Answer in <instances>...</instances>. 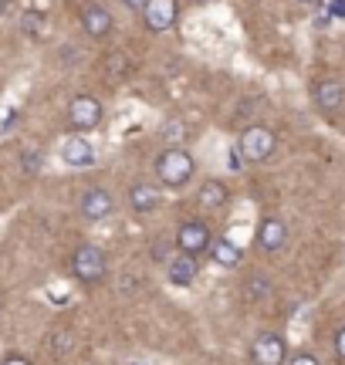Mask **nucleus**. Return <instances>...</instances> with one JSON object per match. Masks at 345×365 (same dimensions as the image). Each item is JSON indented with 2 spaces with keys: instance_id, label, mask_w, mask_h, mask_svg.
I'll return each instance as SVG.
<instances>
[{
  "instance_id": "nucleus-6",
  "label": "nucleus",
  "mask_w": 345,
  "mask_h": 365,
  "mask_svg": "<svg viewBox=\"0 0 345 365\" xmlns=\"http://www.w3.org/2000/svg\"><path fill=\"white\" fill-rule=\"evenodd\" d=\"M213 234L207 230V223L203 220H183L180 223V230H176V250H183V254H193V257H200L203 250L210 247Z\"/></svg>"
},
{
  "instance_id": "nucleus-15",
  "label": "nucleus",
  "mask_w": 345,
  "mask_h": 365,
  "mask_svg": "<svg viewBox=\"0 0 345 365\" xmlns=\"http://www.w3.org/2000/svg\"><path fill=\"white\" fill-rule=\"evenodd\" d=\"M207 254L213 257L217 267H227V271H230V267H237V264L244 261V250H240L230 237H213L210 247H207Z\"/></svg>"
},
{
  "instance_id": "nucleus-3",
  "label": "nucleus",
  "mask_w": 345,
  "mask_h": 365,
  "mask_svg": "<svg viewBox=\"0 0 345 365\" xmlns=\"http://www.w3.org/2000/svg\"><path fill=\"white\" fill-rule=\"evenodd\" d=\"M71 271H75V277L85 281V284H98V281L108 274L105 250L95 247V244H81V247L71 254Z\"/></svg>"
},
{
  "instance_id": "nucleus-1",
  "label": "nucleus",
  "mask_w": 345,
  "mask_h": 365,
  "mask_svg": "<svg viewBox=\"0 0 345 365\" xmlns=\"http://www.w3.org/2000/svg\"><path fill=\"white\" fill-rule=\"evenodd\" d=\"M193 173H197V159L190 156L186 149H180V145H170V149H163L156 156V180L163 186H170V190L186 186L193 180Z\"/></svg>"
},
{
  "instance_id": "nucleus-19",
  "label": "nucleus",
  "mask_w": 345,
  "mask_h": 365,
  "mask_svg": "<svg viewBox=\"0 0 345 365\" xmlns=\"http://www.w3.org/2000/svg\"><path fill=\"white\" fill-rule=\"evenodd\" d=\"M48 349H51L54 359H65V355L75 349V335H71L68 328H58V331H51V339H48Z\"/></svg>"
},
{
  "instance_id": "nucleus-7",
  "label": "nucleus",
  "mask_w": 345,
  "mask_h": 365,
  "mask_svg": "<svg viewBox=\"0 0 345 365\" xmlns=\"http://www.w3.org/2000/svg\"><path fill=\"white\" fill-rule=\"evenodd\" d=\"M143 17H146V27L153 34H166L176 24L180 7H176V0H149L146 7H143Z\"/></svg>"
},
{
  "instance_id": "nucleus-8",
  "label": "nucleus",
  "mask_w": 345,
  "mask_h": 365,
  "mask_svg": "<svg viewBox=\"0 0 345 365\" xmlns=\"http://www.w3.org/2000/svg\"><path fill=\"white\" fill-rule=\"evenodd\" d=\"M78 210L85 220H105V217H112V210H115V196L108 193V190H102V186H92V190L81 193Z\"/></svg>"
},
{
  "instance_id": "nucleus-2",
  "label": "nucleus",
  "mask_w": 345,
  "mask_h": 365,
  "mask_svg": "<svg viewBox=\"0 0 345 365\" xmlns=\"http://www.w3.org/2000/svg\"><path fill=\"white\" fill-rule=\"evenodd\" d=\"M274 149H278V135L267 125H251V129L240 132L237 139V153L247 163H264V159L274 156Z\"/></svg>"
},
{
  "instance_id": "nucleus-9",
  "label": "nucleus",
  "mask_w": 345,
  "mask_h": 365,
  "mask_svg": "<svg viewBox=\"0 0 345 365\" xmlns=\"http://www.w3.org/2000/svg\"><path fill=\"white\" fill-rule=\"evenodd\" d=\"M284 244H288V227H284V220L267 217V220L257 223V247L264 250V254H278V250H284Z\"/></svg>"
},
{
  "instance_id": "nucleus-32",
  "label": "nucleus",
  "mask_w": 345,
  "mask_h": 365,
  "mask_svg": "<svg viewBox=\"0 0 345 365\" xmlns=\"http://www.w3.org/2000/svg\"><path fill=\"white\" fill-rule=\"evenodd\" d=\"M302 4H311V0H302Z\"/></svg>"
},
{
  "instance_id": "nucleus-16",
  "label": "nucleus",
  "mask_w": 345,
  "mask_h": 365,
  "mask_svg": "<svg viewBox=\"0 0 345 365\" xmlns=\"http://www.w3.org/2000/svg\"><path fill=\"white\" fill-rule=\"evenodd\" d=\"M197 200H200V207L203 210H220V207H227L230 190H227V182H220V180H207L203 186H200Z\"/></svg>"
},
{
  "instance_id": "nucleus-17",
  "label": "nucleus",
  "mask_w": 345,
  "mask_h": 365,
  "mask_svg": "<svg viewBox=\"0 0 345 365\" xmlns=\"http://www.w3.org/2000/svg\"><path fill=\"white\" fill-rule=\"evenodd\" d=\"M271 291H274V284H271L267 274H251V277H247V287H244L247 301H264V298H271Z\"/></svg>"
},
{
  "instance_id": "nucleus-30",
  "label": "nucleus",
  "mask_w": 345,
  "mask_h": 365,
  "mask_svg": "<svg viewBox=\"0 0 345 365\" xmlns=\"http://www.w3.org/2000/svg\"><path fill=\"white\" fill-rule=\"evenodd\" d=\"M193 7H207V4H213V0H190Z\"/></svg>"
},
{
  "instance_id": "nucleus-29",
  "label": "nucleus",
  "mask_w": 345,
  "mask_h": 365,
  "mask_svg": "<svg viewBox=\"0 0 345 365\" xmlns=\"http://www.w3.org/2000/svg\"><path fill=\"white\" fill-rule=\"evenodd\" d=\"M7 7H11V0H0V17L7 14Z\"/></svg>"
},
{
  "instance_id": "nucleus-20",
  "label": "nucleus",
  "mask_w": 345,
  "mask_h": 365,
  "mask_svg": "<svg viewBox=\"0 0 345 365\" xmlns=\"http://www.w3.org/2000/svg\"><path fill=\"white\" fill-rule=\"evenodd\" d=\"M129 58L125 54H108L105 58V78H112V81H119V78H125L129 75Z\"/></svg>"
},
{
  "instance_id": "nucleus-10",
  "label": "nucleus",
  "mask_w": 345,
  "mask_h": 365,
  "mask_svg": "<svg viewBox=\"0 0 345 365\" xmlns=\"http://www.w3.org/2000/svg\"><path fill=\"white\" fill-rule=\"evenodd\" d=\"M197 274H200V264L193 254H172V261L166 264V277H170V284L172 287H190L193 281H197Z\"/></svg>"
},
{
  "instance_id": "nucleus-18",
  "label": "nucleus",
  "mask_w": 345,
  "mask_h": 365,
  "mask_svg": "<svg viewBox=\"0 0 345 365\" xmlns=\"http://www.w3.org/2000/svg\"><path fill=\"white\" fill-rule=\"evenodd\" d=\"M21 31L31 34V38H44V31H48V17L41 11H24L21 14Z\"/></svg>"
},
{
  "instance_id": "nucleus-25",
  "label": "nucleus",
  "mask_w": 345,
  "mask_h": 365,
  "mask_svg": "<svg viewBox=\"0 0 345 365\" xmlns=\"http://www.w3.org/2000/svg\"><path fill=\"white\" fill-rule=\"evenodd\" d=\"M335 355H339V359L345 362V325L335 331Z\"/></svg>"
},
{
  "instance_id": "nucleus-11",
  "label": "nucleus",
  "mask_w": 345,
  "mask_h": 365,
  "mask_svg": "<svg viewBox=\"0 0 345 365\" xmlns=\"http://www.w3.org/2000/svg\"><path fill=\"white\" fill-rule=\"evenodd\" d=\"M163 203V190L156 182H133L129 186V207L133 213H153Z\"/></svg>"
},
{
  "instance_id": "nucleus-22",
  "label": "nucleus",
  "mask_w": 345,
  "mask_h": 365,
  "mask_svg": "<svg viewBox=\"0 0 345 365\" xmlns=\"http://www.w3.org/2000/svg\"><path fill=\"white\" fill-rule=\"evenodd\" d=\"M149 250H153V261H156V264H170V261H172V244L166 240V237H163V240L156 237Z\"/></svg>"
},
{
  "instance_id": "nucleus-5",
  "label": "nucleus",
  "mask_w": 345,
  "mask_h": 365,
  "mask_svg": "<svg viewBox=\"0 0 345 365\" xmlns=\"http://www.w3.org/2000/svg\"><path fill=\"white\" fill-rule=\"evenodd\" d=\"M251 362L254 365H284L288 362V345L278 331H261L251 341Z\"/></svg>"
},
{
  "instance_id": "nucleus-14",
  "label": "nucleus",
  "mask_w": 345,
  "mask_h": 365,
  "mask_svg": "<svg viewBox=\"0 0 345 365\" xmlns=\"http://www.w3.org/2000/svg\"><path fill=\"white\" fill-rule=\"evenodd\" d=\"M81 27H85V34L88 38H108V31H112V14L105 7H98V4H88L85 11H81Z\"/></svg>"
},
{
  "instance_id": "nucleus-21",
  "label": "nucleus",
  "mask_w": 345,
  "mask_h": 365,
  "mask_svg": "<svg viewBox=\"0 0 345 365\" xmlns=\"http://www.w3.org/2000/svg\"><path fill=\"white\" fill-rule=\"evenodd\" d=\"M21 166H24V173H31V176H34V173H41V166H44L41 149H34V145H31V149H24V153H21Z\"/></svg>"
},
{
  "instance_id": "nucleus-28",
  "label": "nucleus",
  "mask_w": 345,
  "mask_h": 365,
  "mask_svg": "<svg viewBox=\"0 0 345 365\" xmlns=\"http://www.w3.org/2000/svg\"><path fill=\"white\" fill-rule=\"evenodd\" d=\"M149 0H122V7H129V11H143Z\"/></svg>"
},
{
  "instance_id": "nucleus-23",
  "label": "nucleus",
  "mask_w": 345,
  "mask_h": 365,
  "mask_svg": "<svg viewBox=\"0 0 345 365\" xmlns=\"http://www.w3.org/2000/svg\"><path fill=\"white\" fill-rule=\"evenodd\" d=\"M183 122H180V118H170V122H166V125H163V139H166V143H183Z\"/></svg>"
},
{
  "instance_id": "nucleus-27",
  "label": "nucleus",
  "mask_w": 345,
  "mask_h": 365,
  "mask_svg": "<svg viewBox=\"0 0 345 365\" xmlns=\"http://www.w3.org/2000/svg\"><path fill=\"white\" fill-rule=\"evenodd\" d=\"M0 365H31V359H24V355H7Z\"/></svg>"
},
{
  "instance_id": "nucleus-4",
  "label": "nucleus",
  "mask_w": 345,
  "mask_h": 365,
  "mask_svg": "<svg viewBox=\"0 0 345 365\" xmlns=\"http://www.w3.org/2000/svg\"><path fill=\"white\" fill-rule=\"evenodd\" d=\"M102 115H105V108L102 102L95 98V95H78V98H71L68 105V122H71V129L75 132H92L102 125Z\"/></svg>"
},
{
  "instance_id": "nucleus-31",
  "label": "nucleus",
  "mask_w": 345,
  "mask_h": 365,
  "mask_svg": "<svg viewBox=\"0 0 345 365\" xmlns=\"http://www.w3.org/2000/svg\"><path fill=\"white\" fill-rule=\"evenodd\" d=\"M0 314H4V298H0Z\"/></svg>"
},
{
  "instance_id": "nucleus-24",
  "label": "nucleus",
  "mask_w": 345,
  "mask_h": 365,
  "mask_svg": "<svg viewBox=\"0 0 345 365\" xmlns=\"http://www.w3.org/2000/svg\"><path fill=\"white\" fill-rule=\"evenodd\" d=\"M284 365H321V362L311 352H298V355H288V362Z\"/></svg>"
},
{
  "instance_id": "nucleus-12",
  "label": "nucleus",
  "mask_w": 345,
  "mask_h": 365,
  "mask_svg": "<svg viewBox=\"0 0 345 365\" xmlns=\"http://www.w3.org/2000/svg\"><path fill=\"white\" fill-rule=\"evenodd\" d=\"M61 159H65L68 166H75V170H85V166L95 163V145L78 132V135H71V139L61 145Z\"/></svg>"
},
{
  "instance_id": "nucleus-26",
  "label": "nucleus",
  "mask_w": 345,
  "mask_h": 365,
  "mask_svg": "<svg viewBox=\"0 0 345 365\" xmlns=\"http://www.w3.org/2000/svg\"><path fill=\"white\" fill-rule=\"evenodd\" d=\"M329 14H332V17H342V21H345V0H329Z\"/></svg>"
},
{
  "instance_id": "nucleus-13",
  "label": "nucleus",
  "mask_w": 345,
  "mask_h": 365,
  "mask_svg": "<svg viewBox=\"0 0 345 365\" xmlns=\"http://www.w3.org/2000/svg\"><path fill=\"white\" fill-rule=\"evenodd\" d=\"M315 105H319L325 115H332L345 105V85L335 78H325L315 85Z\"/></svg>"
}]
</instances>
